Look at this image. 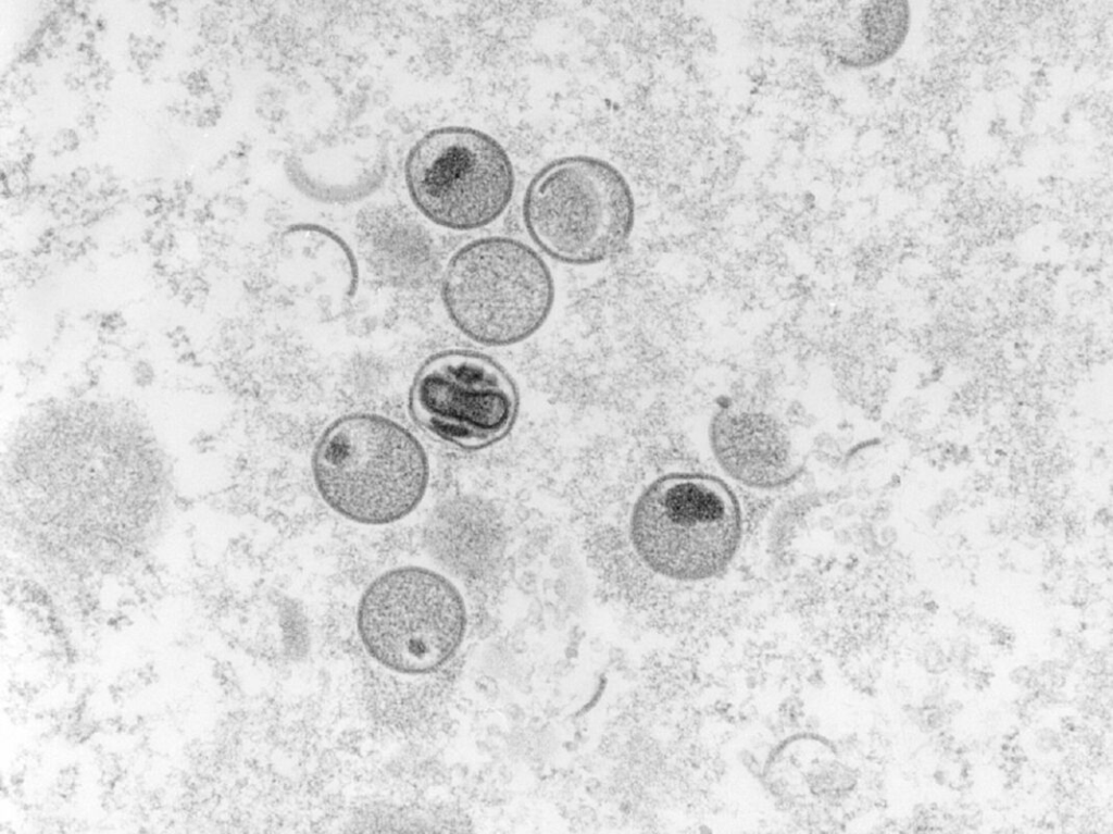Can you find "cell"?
<instances>
[{"mask_svg": "<svg viewBox=\"0 0 1113 834\" xmlns=\"http://www.w3.org/2000/svg\"><path fill=\"white\" fill-rule=\"evenodd\" d=\"M311 469L324 502L365 525L405 518L429 483L428 457L417 437L372 412L349 413L328 424L314 446Z\"/></svg>", "mask_w": 1113, "mask_h": 834, "instance_id": "6da1fadb", "label": "cell"}, {"mask_svg": "<svg viewBox=\"0 0 1113 834\" xmlns=\"http://www.w3.org/2000/svg\"><path fill=\"white\" fill-rule=\"evenodd\" d=\"M743 533L740 501L722 478L677 471L651 481L634 501L628 536L637 559L654 574L700 582L723 573Z\"/></svg>", "mask_w": 1113, "mask_h": 834, "instance_id": "7a4b0ae2", "label": "cell"}, {"mask_svg": "<svg viewBox=\"0 0 1113 834\" xmlns=\"http://www.w3.org/2000/svg\"><path fill=\"white\" fill-rule=\"evenodd\" d=\"M443 310L457 331L491 348L534 336L554 306L555 284L545 259L509 236L473 239L449 258L440 281Z\"/></svg>", "mask_w": 1113, "mask_h": 834, "instance_id": "3957f363", "label": "cell"}, {"mask_svg": "<svg viewBox=\"0 0 1113 834\" xmlns=\"http://www.w3.org/2000/svg\"><path fill=\"white\" fill-rule=\"evenodd\" d=\"M635 198L610 162L567 155L543 165L522 200L525 229L549 258L567 265L605 262L628 242L635 225Z\"/></svg>", "mask_w": 1113, "mask_h": 834, "instance_id": "277c9868", "label": "cell"}, {"mask_svg": "<svg viewBox=\"0 0 1113 834\" xmlns=\"http://www.w3.org/2000/svg\"><path fill=\"white\" fill-rule=\"evenodd\" d=\"M468 613L459 587L442 573L399 567L374 578L357 608L366 655L399 675L421 676L448 664L466 636Z\"/></svg>", "mask_w": 1113, "mask_h": 834, "instance_id": "5b68a950", "label": "cell"}, {"mask_svg": "<svg viewBox=\"0 0 1113 834\" xmlns=\"http://www.w3.org/2000/svg\"><path fill=\"white\" fill-rule=\"evenodd\" d=\"M403 179L424 217L457 232L497 221L515 187L513 164L502 145L480 129L460 125L421 136L407 153Z\"/></svg>", "mask_w": 1113, "mask_h": 834, "instance_id": "8992f818", "label": "cell"}, {"mask_svg": "<svg viewBox=\"0 0 1113 834\" xmlns=\"http://www.w3.org/2000/svg\"><path fill=\"white\" fill-rule=\"evenodd\" d=\"M414 422L432 436L462 449H480L512 430L520 408L515 381L486 353L446 349L415 372L408 397Z\"/></svg>", "mask_w": 1113, "mask_h": 834, "instance_id": "52a82bcc", "label": "cell"}, {"mask_svg": "<svg viewBox=\"0 0 1113 834\" xmlns=\"http://www.w3.org/2000/svg\"><path fill=\"white\" fill-rule=\"evenodd\" d=\"M388 167L385 139L361 127L315 138L293 149L283 165L297 191L325 204L366 199L382 187Z\"/></svg>", "mask_w": 1113, "mask_h": 834, "instance_id": "ba28073f", "label": "cell"}, {"mask_svg": "<svg viewBox=\"0 0 1113 834\" xmlns=\"http://www.w3.org/2000/svg\"><path fill=\"white\" fill-rule=\"evenodd\" d=\"M709 443L722 471L752 489L784 488L802 472L785 425L764 411L720 409L709 424Z\"/></svg>", "mask_w": 1113, "mask_h": 834, "instance_id": "9c48e42d", "label": "cell"}, {"mask_svg": "<svg viewBox=\"0 0 1113 834\" xmlns=\"http://www.w3.org/2000/svg\"><path fill=\"white\" fill-rule=\"evenodd\" d=\"M912 24L906 1L835 2L820 15L814 38L821 53L846 70H868L892 59Z\"/></svg>", "mask_w": 1113, "mask_h": 834, "instance_id": "30bf717a", "label": "cell"}, {"mask_svg": "<svg viewBox=\"0 0 1113 834\" xmlns=\"http://www.w3.org/2000/svg\"><path fill=\"white\" fill-rule=\"evenodd\" d=\"M768 787L777 796L830 801L853 789L852 769L826 739L795 735L777 746L765 764Z\"/></svg>", "mask_w": 1113, "mask_h": 834, "instance_id": "8fae6325", "label": "cell"}, {"mask_svg": "<svg viewBox=\"0 0 1113 834\" xmlns=\"http://www.w3.org/2000/svg\"><path fill=\"white\" fill-rule=\"evenodd\" d=\"M1056 743H1058V736L1053 732V730H1048V729L1043 730L1042 729L1037 734L1036 744H1037V747L1040 750H1042V751H1048V750L1053 749L1055 747Z\"/></svg>", "mask_w": 1113, "mask_h": 834, "instance_id": "7c38bea8", "label": "cell"}, {"mask_svg": "<svg viewBox=\"0 0 1113 834\" xmlns=\"http://www.w3.org/2000/svg\"><path fill=\"white\" fill-rule=\"evenodd\" d=\"M1011 680L1016 684H1026L1030 680V670L1027 667H1018L1012 671Z\"/></svg>", "mask_w": 1113, "mask_h": 834, "instance_id": "4fadbf2b", "label": "cell"}]
</instances>
